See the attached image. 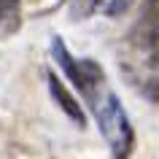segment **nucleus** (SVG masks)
Segmentation results:
<instances>
[{
    "label": "nucleus",
    "mask_w": 159,
    "mask_h": 159,
    "mask_svg": "<svg viewBox=\"0 0 159 159\" xmlns=\"http://www.w3.org/2000/svg\"><path fill=\"white\" fill-rule=\"evenodd\" d=\"M92 108L97 113L102 138L111 146V154L116 159L129 157V151H132V127H129V119H127L119 97L113 92H108L100 100H92Z\"/></svg>",
    "instance_id": "nucleus-1"
},
{
    "label": "nucleus",
    "mask_w": 159,
    "mask_h": 159,
    "mask_svg": "<svg viewBox=\"0 0 159 159\" xmlns=\"http://www.w3.org/2000/svg\"><path fill=\"white\" fill-rule=\"evenodd\" d=\"M51 54L59 62V67L65 70V75L78 86V92H84V97L92 102L94 100V89L102 84V70L97 67V62H92V59H73L70 51H67V46L62 43V38H54Z\"/></svg>",
    "instance_id": "nucleus-2"
},
{
    "label": "nucleus",
    "mask_w": 159,
    "mask_h": 159,
    "mask_svg": "<svg viewBox=\"0 0 159 159\" xmlns=\"http://www.w3.org/2000/svg\"><path fill=\"white\" fill-rule=\"evenodd\" d=\"M49 92H51V97L57 100V105L65 111L70 119H73L75 124H78V127H86V113H84V108L78 105V100H75L73 94L67 92L65 84H62V81H59L54 73H49Z\"/></svg>",
    "instance_id": "nucleus-3"
},
{
    "label": "nucleus",
    "mask_w": 159,
    "mask_h": 159,
    "mask_svg": "<svg viewBox=\"0 0 159 159\" xmlns=\"http://www.w3.org/2000/svg\"><path fill=\"white\" fill-rule=\"evenodd\" d=\"M19 27V0H0V38Z\"/></svg>",
    "instance_id": "nucleus-4"
},
{
    "label": "nucleus",
    "mask_w": 159,
    "mask_h": 159,
    "mask_svg": "<svg viewBox=\"0 0 159 159\" xmlns=\"http://www.w3.org/2000/svg\"><path fill=\"white\" fill-rule=\"evenodd\" d=\"M97 6H100V0H73V6H70V16H75V19L89 16Z\"/></svg>",
    "instance_id": "nucleus-5"
},
{
    "label": "nucleus",
    "mask_w": 159,
    "mask_h": 159,
    "mask_svg": "<svg viewBox=\"0 0 159 159\" xmlns=\"http://www.w3.org/2000/svg\"><path fill=\"white\" fill-rule=\"evenodd\" d=\"M124 6H129V0H119V3H113V6L108 8V14H116V11H121Z\"/></svg>",
    "instance_id": "nucleus-6"
}]
</instances>
